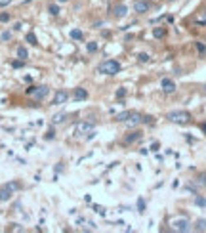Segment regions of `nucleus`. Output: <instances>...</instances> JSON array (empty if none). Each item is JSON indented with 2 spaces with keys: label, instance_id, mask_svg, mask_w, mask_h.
Segmentation results:
<instances>
[{
  "label": "nucleus",
  "instance_id": "nucleus-1",
  "mask_svg": "<svg viewBox=\"0 0 206 233\" xmlns=\"http://www.w3.org/2000/svg\"><path fill=\"white\" fill-rule=\"evenodd\" d=\"M118 71H120V63L115 61V59H107L99 65V73L103 75H116Z\"/></svg>",
  "mask_w": 206,
  "mask_h": 233
},
{
  "label": "nucleus",
  "instance_id": "nucleus-2",
  "mask_svg": "<svg viewBox=\"0 0 206 233\" xmlns=\"http://www.w3.org/2000/svg\"><path fill=\"white\" fill-rule=\"evenodd\" d=\"M170 122H176V124H185L191 120V115L187 113V111H170L166 116Z\"/></svg>",
  "mask_w": 206,
  "mask_h": 233
},
{
  "label": "nucleus",
  "instance_id": "nucleus-3",
  "mask_svg": "<svg viewBox=\"0 0 206 233\" xmlns=\"http://www.w3.org/2000/svg\"><path fill=\"white\" fill-rule=\"evenodd\" d=\"M14 189H17V183H6V186L0 187V203L10 201L11 195H14Z\"/></svg>",
  "mask_w": 206,
  "mask_h": 233
},
{
  "label": "nucleus",
  "instance_id": "nucleus-4",
  "mask_svg": "<svg viewBox=\"0 0 206 233\" xmlns=\"http://www.w3.org/2000/svg\"><path fill=\"white\" fill-rule=\"evenodd\" d=\"M48 94H50V88H48V86H34V90H33V94H31V96H34V98L40 101V99H44Z\"/></svg>",
  "mask_w": 206,
  "mask_h": 233
},
{
  "label": "nucleus",
  "instance_id": "nucleus-5",
  "mask_svg": "<svg viewBox=\"0 0 206 233\" xmlns=\"http://www.w3.org/2000/svg\"><path fill=\"white\" fill-rule=\"evenodd\" d=\"M94 132V122H78L76 124V134H90Z\"/></svg>",
  "mask_w": 206,
  "mask_h": 233
},
{
  "label": "nucleus",
  "instance_id": "nucleus-6",
  "mask_svg": "<svg viewBox=\"0 0 206 233\" xmlns=\"http://www.w3.org/2000/svg\"><path fill=\"white\" fill-rule=\"evenodd\" d=\"M139 122H143V116H141L139 113H136V111H132L130 116L126 119V124H128L130 128H134V126H137Z\"/></svg>",
  "mask_w": 206,
  "mask_h": 233
},
{
  "label": "nucleus",
  "instance_id": "nucleus-7",
  "mask_svg": "<svg viewBox=\"0 0 206 233\" xmlns=\"http://www.w3.org/2000/svg\"><path fill=\"white\" fill-rule=\"evenodd\" d=\"M149 8H151L149 0H136L134 2V10L137 14H145V12H149Z\"/></svg>",
  "mask_w": 206,
  "mask_h": 233
},
{
  "label": "nucleus",
  "instance_id": "nucleus-8",
  "mask_svg": "<svg viewBox=\"0 0 206 233\" xmlns=\"http://www.w3.org/2000/svg\"><path fill=\"white\" fill-rule=\"evenodd\" d=\"M160 86H162V90L166 92V94H172V92H176V82H174V80H170V78H162Z\"/></svg>",
  "mask_w": 206,
  "mask_h": 233
},
{
  "label": "nucleus",
  "instance_id": "nucleus-9",
  "mask_svg": "<svg viewBox=\"0 0 206 233\" xmlns=\"http://www.w3.org/2000/svg\"><path fill=\"white\" fill-rule=\"evenodd\" d=\"M72 98H75L76 101H84V99H88V92L84 90V88H75V92H72Z\"/></svg>",
  "mask_w": 206,
  "mask_h": 233
},
{
  "label": "nucleus",
  "instance_id": "nucleus-10",
  "mask_svg": "<svg viewBox=\"0 0 206 233\" xmlns=\"http://www.w3.org/2000/svg\"><path fill=\"white\" fill-rule=\"evenodd\" d=\"M172 226H174V229H177V231H187L189 229V222L187 220H176Z\"/></svg>",
  "mask_w": 206,
  "mask_h": 233
},
{
  "label": "nucleus",
  "instance_id": "nucleus-11",
  "mask_svg": "<svg viewBox=\"0 0 206 233\" xmlns=\"http://www.w3.org/2000/svg\"><path fill=\"white\" fill-rule=\"evenodd\" d=\"M67 99H69V94L61 90V92H57V94H55V98H54V103H55V105H61V103H65Z\"/></svg>",
  "mask_w": 206,
  "mask_h": 233
},
{
  "label": "nucleus",
  "instance_id": "nucleus-12",
  "mask_svg": "<svg viewBox=\"0 0 206 233\" xmlns=\"http://www.w3.org/2000/svg\"><path fill=\"white\" fill-rule=\"evenodd\" d=\"M139 138H141V132H132V134H128L126 138H124V143H126V145H130V143L137 142Z\"/></svg>",
  "mask_w": 206,
  "mask_h": 233
},
{
  "label": "nucleus",
  "instance_id": "nucleus-13",
  "mask_svg": "<svg viewBox=\"0 0 206 233\" xmlns=\"http://www.w3.org/2000/svg\"><path fill=\"white\" fill-rule=\"evenodd\" d=\"M126 14H128V8H126V6H122V4L115 8V17H124Z\"/></svg>",
  "mask_w": 206,
  "mask_h": 233
},
{
  "label": "nucleus",
  "instance_id": "nucleus-14",
  "mask_svg": "<svg viewBox=\"0 0 206 233\" xmlns=\"http://www.w3.org/2000/svg\"><path fill=\"white\" fill-rule=\"evenodd\" d=\"M153 37L155 38H164L166 37V31H164L162 27H156V29H153Z\"/></svg>",
  "mask_w": 206,
  "mask_h": 233
},
{
  "label": "nucleus",
  "instance_id": "nucleus-15",
  "mask_svg": "<svg viewBox=\"0 0 206 233\" xmlns=\"http://www.w3.org/2000/svg\"><path fill=\"white\" fill-rule=\"evenodd\" d=\"M17 58H19V59H23V61L29 58V52H27V48H23V46H19V48H17Z\"/></svg>",
  "mask_w": 206,
  "mask_h": 233
},
{
  "label": "nucleus",
  "instance_id": "nucleus-16",
  "mask_svg": "<svg viewBox=\"0 0 206 233\" xmlns=\"http://www.w3.org/2000/svg\"><path fill=\"white\" fill-rule=\"evenodd\" d=\"M71 38H72V40H82V38H84L82 31H80V29H72V31H71Z\"/></svg>",
  "mask_w": 206,
  "mask_h": 233
},
{
  "label": "nucleus",
  "instance_id": "nucleus-17",
  "mask_svg": "<svg viewBox=\"0 0 206 233\" xmlns=\"http://www.w3.org/2000/svg\"><path fill=\"white\" fill-rule=\"evenodd\" d=\"M130 113L132 111H122V113H118L116 115V120H118V122H126V119L130 116Z\"/></svg>",
  "mask_w": 206,
  "mask_h": 233
},
{
  "label": "nucleus",
  "instance_id": "nucleus-18",
  "mask_svg": "<svg viewBox=\"0 0 206 233\" xmlns=\"http://www.w3.org/2000/svg\"><path fill=\"white\" fill-rule=\"evenodd\" d=\"M48 12H50L52 15H59V6H55V4H50V6H48Z\"/></svg>",
  "mask_w": 206,
  "mask_h": 233
},
{
  "label": "nucleus",
  "instance_id": "nucleus-19",
  "mask_svg": "<svg viewBox=\"0 0 206 233\" xmlns=\"http://www.w3.org/2000/svg\"><path fill=\"white\" fill-rule=\"evenodd\" d=\"M27 42H29V44H33V46H36V44H38V42H36L34 33H29V35H27Z\"/></svg>",
  "mask_w": 206,
  "mask_h": 233
},
{
  "label": "nucleus",
  "instance_id": "nucleus-20",
  "mask_svg": "<svg viewBox=\"0 0 206 233\" xmlns=\"http://www.w3.org/2000/svg\"><path fill=\"white\" fill-rule=\"evenodd\" d=\"M195 204L197 206H206V199L204 197H195Z\"/></svg>",
  "mask_w": 206,
  "mask_h": 233
},
{
  "label": "nucleus",
  "instance_id": "nucleus-21",
  "mask_svg": "<svg viewBox=\"0 0 206 233\" xmlns=\"http://www.w3.org/2000/svg\"><path fill=\"white\" fill-rule=\"evenodd\" d=\"M65 113H59V115H55L54 116V124H57V122H63V120H65Z\"/></svg>",
  "mask_w": 206,
  "mask_h": 233
},
{
  "label": "nucleus",
  "instance_id": "nucleus-22",
  "mask_svg": "<svg viewBox=\"0 0 206 233\" xmlns=\"http://www.w3.org/2000/svg\"><path fill=\"white\" fill-rule=\"evenodd\" d=\"M88 52H90V54H94V52H98V44L95 42H88Z\"/></svg>",
  "mask_w": 206,
  "mask_h": 233
},
{
  "label": "nucleus",
  "instance_id": "nucleus-23",
  "mask_svg": "<svg viewBox=\"0 0 206 233\" xmlns=\"http://www.w3.org/2000/svg\"><path fill=\"white\" fill-rule=\"evenodd\" d=\"M137 59H139L141 63H147L151 58H149V54H145V52H143V54H139V55H137Z\"/></svg>",
  "mask_w": 206,
  "mask_h": 233
},
{
  "label": "nucleus",
  "instance_id": "nucleus-24",
  "mask_svg": "<svg viewBox=\"0 0 206 233\" xmlns=\"http://www.w3.org/2000/svg\"><path fill=\"white\" fill-rule=\"evenodd\" d=\"M0 21H2V23H8V21H10V14L2 12V14H0Z\"/></svg>",
  "mask_w": 206,
  "mask_h": 233
},
{
  "label": "nucleus",
  "instance_id": "nucleus-25",
  "mask_svg": "<svg viewBox=\"0 0 206 233\" xmlns=\"http://www.w3.org/2000/svg\"><path fill=\"white\" fill-rule=\"evenodd\" d=\"M137 210H139V212H143V210H145V201H143V199L137 201Z\"/></svg>",
  "mask_w": 206,
  "mask_h": 233
},
{
  "label": "nucleus",
  "instance_id": "nucleus-26",
  "mask_svg": "<svg viewBox=\"0 0 206 233\" xmlns=\"http://www.w3.org/2000/svg\"><path fill=\"white\" fill-rule=\"evenodd\" d=\"M11 67H14V69H19V67H23V59H17V61H14V63H11Z\"/></svg>",
  "mask_w": 206,
  "mask_h": 233
},
{
  "label": "nucleus",
  "instance_id": "nucleus-27",
  "mask_svg": "<svg viewBox=\"0 0 206 233\" xmlns=\"http://www.w3.org/2000/svg\"><path fill=\"white\" fill-rule=\"evenodd\" d=\"M197 50L200 52V54H204L206 52V48H204V44H200V42H197Z\"/></svg>",
  "mask_w": 206,
  "mask_h": 233
},
{
  "label": "nucleus",
  "instance_id": "nucleus-28",
  "mask_svg": "<svg viewBox=\"0 0 206 233\" xmlns=\"http://www.w3.org/2000/svg\"><path fill=\"white\" fill-rule=\"evenodd\" d=\"M204 227H206V222H204V220H200V222L197 224V229H204Z\"/></svg>",
  "mask_w": 206,
  "mask_h": 233
},
{
  "label": "nucleus",
  "instance_id": "nucleus-29",
  "mask_svg": "<svg viewBox=\"0 0 206 233\" xmlns=\"http://www.w3.org/2000/svg\"><path fill=\"white\" fill-rule=\"evenodd\" d=\"M199 182H200V186H206V174H200Z\"/></svg>",
  "mask_w": 206,
  "mask_h": 233
},
{
  "label": "nucleus",
  "instance_id": "nucleus-30",
  "mask_svg": "<svg viewBox=\"0 0 206 233\" xmlns=\"http://www.w3.org/2000/svg\"><path fill=\"white\" fill-rule=\"evenodd\" d=\"M124 96H126V90H124V88H122V90H118V92H116V98H124Z\"/></svg>",
  "mask_w": 206,
  "mask_h": 233
},
{
  "label": "nucleus",
  "instance_id": "nucleus-31",
  "mask_svg": "<svg viewBox=\"0 0 206 233\" xmlns=\"http://www.w3.org/2000/svg\"><path fill=\"white\" fill-rule=\"evenodd\" d=\"M10 38H11V33H8V31L2 33V40H10Z\"/></svg>",
  "mask_w": 206,
  "mask_h": 233
},
{
  "label": "nucleus",
  "instance_id": "nucleus-32",
  "mask_svg": "<svg viewBox=\"0 0 206 233\" xmlns=\"http://www.w3.org/2000/svg\"><path fill=\"white\" fill-rule=\"evenodd\" d=\"M11 0H0V8H4V6H8Z\"/></svg>",
  "mask_w": 206,
  "mask_h": 233
},
{
  "label": "nucleus",
  "instance_id": "nucleus-33",
  "mask_svg": "<svg viewBox=\"0 0 206 233\" xmlns=\"http://www.w3.org/2000/svg\"><path fill=\"white\" fill-rule=\"evenodd\" d=\"M143 122H147V124H151V122H153V116H143Z\"/></svg>",
  "mask_w": 206,
  "mask_h": 233
},
{
  "label": "nucleus",
  "instance_id": "nucleus-34",
  "mask_svg": "<svg viewBox=\"0 0 206 233\" xmlns=\"http://www.w3.org/2000/svg\"><path fill=\"white\" fill-rule=\"evenodd\" d=\"M59 2H69V0H59Z\"/></svg>",
  "mask_w": 206,
  "mask_h": 233
},
{
  "label": "nucleus",
  "instance_id": "nucleus-35",
  "mask_svg": "<svg viewBox=\"0 0 206 233\" xmlns=\"http://www.w3.org/2000/svg\"><path fill=\"white\" fill-rule=\"evenodd\" d=\"M25 2H33V0H25Z\"/></svg>",
  "mask_w": 206,
  "mask_h": 233
}]
</instances>
